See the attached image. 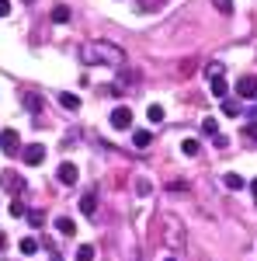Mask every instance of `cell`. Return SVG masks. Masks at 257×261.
Here are the masks:
<instances>
[{
    "label": "cell",
    "instance_id": "6da1fadb",
    "mask_svg": "<svg viewBox=\"0 0 257 261\" xmlns=\"http://www.w3.org/2000/svg\"><path fill=\"white\" fill-rule=\"evenodd\" d=\"M80 60L87 66H115L122 70L125 66V49L115 45V42H104V39H94L87 45H80Z\"/></svg>",
    "mask_w": 257,
    "mask_h": 261
},
{
    "label": "cell",
    "instance_id": "7a4b0ae2",
    "mask_svg": "<svg viewBox=\"0 0 257 261\" xmlns=\"http://www.w3.org/2000/svg\"><path fill=\"white\" fill-rule=\"evenodd\" d=\"M160 226H163V241L181 251V247H184V223H181L178 216H170V213H163V216H160Z\"/></svg>",
    "mask_w": 257,
    "mask_h": 261
},
{
    "label": "cell",
    "instance_id": "3957f363",
    "mask_svg": "<svg viewBox=\"0 0 257 261\" xmlns=\"http://www.w3.org/2000/svg\"><path fill=\"white\" fill-rule=\"evenodd\" d=\"M0 150H4L7 157L21 153V136H18V129H4V133H0Z\"/></svg>",
    "mask_w": 257,
    "mask_h": 261
},
{
    "label": "cell",
    "instance_id": "277c9868",
    "mask_svg": "<svg viewBox=\"0 0 257 261\" xmlns=\"http://www.w3.org/2000/svg\"><path fill=\"white\" fill-rule=\"evenodd\" d=\"M0 188L11 192V195H21V192H24V178H21L18 171H4V174H0Z\"/></svg>",
    "mask_w": 257,
    "mask_h": 261
},
{
    "label": "cell",
    "instance_id": "5b68a950",
    "mask_svg": "<svg viewBox=\"0 0 257 261\" xmlns=\"http://www.w3.org/2000/svg\"><path fill=\"white\" fill-rule=\"evenodd\" d=\"M21 161L28 164V167H39L45 161V146L42 143H32V146H21Z\"/></svg>",
    "mask_w": 257,
    "mask_h": 261
},
{
    "label": "cell",
    "instance_id": "8992f818",
    "mask_svg": "<svg viewBox=\"0 0 257 261\" xmlns=\"http://www.w3.org/2000/svg\"><path fill=\"white\" fill-rule=\"evenodd\" d=\"M77 178H80V171H77L73 161H63L60 167H56V181H60V185H77Z\"/></svg>",
    "mask_w": 257,
    "mask_h": 261
},
{
    "label": "cell",
    "instance_id": "52a82bcc",
    "mask_svg": "<svg viewBox=\"0 0 257 261\" xmlns=\"http://www.w3.org/2000/svg\"><path fill=\"white\" fill-rule=\"evenodd\" d=\"M237 94H240V98H247V101L257 98V77H254V73H243V77L237 81Z\"/></svg>",
    "mask_w": 257,
    "mask_h": 261
},
{
    "label": "cell",
    "instance_id": "ba28073f",
    "mask_svg": "<svg viewBox=\"0 0 257 261\" xmlns=\"http://www.w3.org/2000/svg\"><path fill=\"white\" fill-rule=\"evenodd\" d=\"M129 125H132V112H129L125 105L115 108V112H111V129H129Z\"/></svg>",
    "mask_w": 257,
    "mask_h": 261
},
{
    "label": "cell",
    "instance_id": "9c48e42d",
    "mask_svg": "<svg viewBox=\"0 0 257 261\" xmlns=\"http://www.w3.org/2000/svg\"><path fill=\"white\" fill-rule=\"evenodd\" d=\"M94 209H98V192L91 188V192L80 195V213H83V216H94Z\"/></svg>",
    "mask_w": 257,
    "mask_h": 261
},
{
    "label": "cell",
    "instance_id": "30bf717a",
    "mask_svg": "<svg viewBox=\"0 0 257 261\" xmlns=\"http://www.w3.org/2000/svg\"><path fill=\"white\" fill-rule=\"evenodd\" d=\"M150 143H153V133H150V129H136V133H132V146H136V150H146Z\"/></svg>",
    "mask_w": 257,
    "mask_h": 261
},
{
    "label": "cell",
    "instance_id": "8fae6325",
    "mask_svg": "<svg viewBox=\"0 0 257 261\" xmlns=\"http://www.w3.org/2000/svg\"><path fill=\"white\" fill-rule=\"evenodd\" d=\"M56 230H60L63 237H73L77 233V223L70 220V216H56Z\"/></svg>",
    "mask_w": 257,
    "mask_h": 261
},
{
    "label": "cell",
    "instance_id": "7c38bea8",
    "mask_svg": "<svg viewBox=\"0 0 257 261\" xmlns=\"http://www.w3.org/2000/svg\"><path fill=\"white\" fill-rule=\"evenodd\" d=\"M212 94H216L219 101L230 94V84H226V77H222V73H216V77H212Z\"/></svg>",
    "mask_w": 257,
    "mask_h": 261
},
{
    "label": "cell",
    "instance_id": "4fadbf2b",
    "mask_svg": "<svg viewBox=\"0 0 257 261\" xmlns=\"http://www.w3.org/2000/svg\"><path fill=\"white\" fill-rule=\"evenodd\" d=\"M222 185H226L230 192H240V188H243V178H240L237 171H230V174H222Z\"/></svg>",
    "mask_w": 257,
    "mask_h": 261
},
{
    "label": "cell",
    "instance_id": "5bb4252c",
    "mask_svg": "<svg viewBox=\"0 0 257 261\" xmlns=\"http://www.w3.org/2000/svg\"><path fill=\"white\" fill-rule=\"evenodd\" d=\"M60 105L66 108V112H77V108H80V98H77V94H70V91H63V94H60Z\"/></svg>",
    "mask_w": 257,
    "mask_h": 261
},
{
    "label": "cell",
    "instance_id": "9a60e30c",
    "mask_svg": "<svg viewBox=\"0 0 257 261\" xmlns=\"http://www.w3.org/2000/svg\"><path fill=\"white\" fill-rule=\"evenodd\" d=\"M52 21H56V24H66V21H70V7H66V4H56V7H52Z\"/></svg>",
    "mask_w": 257,
    "mask_h": 261
},
{
    "label": "cell",
    "instance_id": "2e32d148",
    "mask_svg": "<svg viewBox=\"0 0 257 261\" xmlns=\"http://www.w3.org/2000/svg\"><path fill=\"white\" fill-rule=\"evenodd\" d=\"M21 254H28V258H32V254H35V251H39V241H35V237H21Z\"/></svg>",
    "mask_w": 257,
    "mask_h": 261
},
{
    "label": "cell",
    "instance_id": "e0dca14e",
    "mask_svg": "<svg viewBox=\"0 0 257 261\" xmlns=\"http://www.w3.org/2000/svg\"><path fill=\"white\" fill-rule=\"evenodd\" d=\"M222 115L237 119V115H240V101H233V98H222Z\"/></svg>",
    "mask_w": 257,
    "mask_h": 261
},
{
    "label": "cell",
    "instance_id": "ac0fdd59",
    "mask_svg": "<svg viewBox=\"0 0 257 261\" xmlns=\"http://www.w3.org/2000/svg\"><path fill=\"white\" fill-rule=\"evenodd\" d=\"M181 150H184V157H198V153H202V143H198V140H184V143H181Z\"/></svg>",
    "mask_w": 257,
    "mask_h": 261
},
{
    "label": "cell",
    "instance_id": "d6986e66",
    "mask_svg": "<svg viewBox=\"0 0 257 261\" xmlns=\"http://www.w3.org/2000/svg\"><path fill=\"white\" fill-rule=\"evenodd\" d=\"M77 261H94V244H80L77 247Z\"/></svg>",
    "mask_w": 257,
    "mask_h": 261
},
{
    "label": "cell",
    "instance_id": "ffe728a7",
    "mask_svg": "<svg viewBox=\"0 0 257 261\" xmlns=\"http://www.w3.org/2000/svg\"><path fill=\"white\" fill-rule=\"evenodd\" d=\"M146 119L150 122H163V105H150V108H146Z\"/></svg>",
    "mask_w": 257,
    "mask_h": 261
},
{
    "label": "cell",
    "instance_id": "44dd1931",
    "mask_svg": "<svg viewBox=\"0 0 257 261\" xmlns=\"http://www.w3.org/2000/svg\"><path fill=\"white\" fill-rule=\"evenodd\" d=\"M202 133H205V136H216V133H219V122L216 119H202Z\"/></svg>",
    "mask_w": 257,
    "mask_h": 261
},
{
    "label": "cell",
    "instance_id": "7402d4cb",
    "mask_svg": "<svg viewBox=\"0 0 257 261\" xmlns=\"http://www.w3.org/2000/svg\"><path fill=\"white\" fill-rule=\"evenodd\" d=\"M24 216H28L32 226H42V223H45V213H42V209H32V213H24Z\"/></svg>",
    "mask_w": 257,
    "mask_h": 261
},
{
    "label": "cell",
    "instance_id": "603a6c76",
    "mask_svg": "<svg viewBox=\"0 0 257 261\" xmlns=\"http://www.w3.org/2000/svg\"><path fill=\"white\" fill-rule=\"evenodd\" d=\"M24 108H32V112H39V108H42L39 94H24Z\"/></svg>",
    "mask_w": 257,
    "mask_h": 261
},
{
    "label": "cell",
    "instance_id": "cb8c5ba5",
    "mask_svg": "<svg viewBox=\"0 0 257 261\" xmlns=\"http://www.w3.org/2000/svg\"><path fill=\"white\" fill-rule=\"evenodd\" d=\"M150 192H153V185H150L146 178H139L136 181V195H150Z\"/></svg>",
    "mask_w": 257,
    "mask_h": 261
},
{
    "label": "cell",
    "instance_id": "d4e9b609",
    "mask_svg": "<svg viewBox=\"0 0 257 261\" xmlns=\"http://www.w3.org/2000/svg\"><path fill=\"white\" fill-rule=\"evenodd\" d=\"M24 213H28V209H24V202H21V199H14V202H11V216H18V220H21Z\"/></svg>",
    "mask_w": 257,
    "mask_h": 261
},
{
    "label": "cell",
    "instance_id": "484cf974",
    "mask_svg": "<svg viewBox=\"0 0 257 261\" xmlns=\"http://www.w3.org/2000/svg\"><path fill=\"white\" fill-rule=\"evenodd\" d=\"M212 4H216L222 14H230V11H233V0H212Z\"/></svg>",
    "mask_w": 257,
    "mask_h": 261
},
{
    "label": "cell",
    "instance_id": "4316f807",
    "mask_svg": "<svg viewBox=\"0 0 257 261\" xmlns=\"http://www.w3.org/2000/svg\"><path fill=\"white\" fill-rule=\"evenodd\" d=\"M243 136H247V140H257V122H250V125H243Z\"/></svg>",
    "mask_w": 257,
    "mask_h": 261
},
{
    "label": "cell",
    "instance_id": "83f0119b",
    "mask_svg": "<svg viewBox=\"0 0 257 261\" xmlns=\"http://www.w3.org/2000/svg\"><path fill=\"white\" fill-rule=\"evenodd\" d=\"M212 140H216V146H219V150H226V146H230V140H226V136H222V133H216V136H212Z\"/></svg>",
    "mask_w": 257,
    "mask_h": 261
},
{
    "label": "cell",
    "instance_id": "f1b7e54d",
    "mask_svg": "<svg viewBox=\"0 0 257 261\" xmlns=\"http://www.w3.org/2000/svg\"><path fill=\"white\" fill-rule=\"evenodd\" d=\"M11 14V0H0V18H7Z\"/></svg>",
    "mask_w": 257,
    "mask_h": 261
},
{
    "label": "cell",
    "instance_id": "f546056e",
    "mask_svg": "<svg viewBox=\"0 0 257 261\" xmlns=\"http://www.w3.org/2000/svg\"><path fill=\"white\" fill-rule=\"evenodd\" d=\"M250 192H254V195H257V178H254V181H250Z\"/></svg>",
    "mask_w": 257,
    "mask_h": 261
},
{
    "label": "cell",
    "instance_id": "4dcf8cb0",
    "mask_svg": "<svg viewBox=\"0 0 257 261\" xmlns=\"http://www.w3.org/2000/svg\"><path fill=\"white\" fill-rule=\"evenodd\" d=\"M0 247H4V233H0Z\"/></svg>",
    "mask_w": 257,
    "mask_h": 261
},
{
    "label": "cell",
    "instance_id": "1f68e13d",
    "mask_svg": "<svg viewBox=\"0 0 257 261\" xmlns=\"http://www.w3.org/2000/svg\"><path fill=\"white\" fill-rule=\"evenodd\" d=\"M163 261H174V258H163Z\"/></svg>",
    "mask_w": 257,
    "mask_h": 261
},
{
    "label": "cell",
    "instance_id": "d6a6232c",
    "mask_svg": "<svg viewBox=\"0 0 257 261\" xmlns=\"http://www.w3.org/2000/svg\"><path fill=\"white\" fill-rule=\"evenodd\" d=\"M24 4H32V0H24Z\"/></svg>",
    "mask_w": 257,
    "mask_h": 261
}]
</instances>
